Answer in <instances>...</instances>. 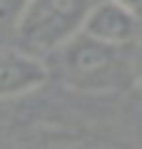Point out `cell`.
I'll list each match as a JSON object with an SVG mask.
<instances>
[{"label":"cell","mask_w":142,"mask_h":149,"mask_svg":"<svg viewBox=\"0 0 142 149\" xmlns=\"http://www.w3.org/2000/svg\"><path fill=\"white\" fill-rule=\"evenodd\" d=\"M115 3L125 5L127 10H132V13H140V3H142V0H115Z\"/></svg>","instance_id":"8992f818"},{"label":"cell","mask_w":142,"mask_h":149,"mask_svg":"<svg viewBox=\"0 0 142 149\" xmlns=\"http://www.w3.org/2000/svg\"><path fill=\"white\" fill-rule=\"evenodd\" d=\"M63 85L80 92H117L137 85V45L115 47L77 32L45 57Z\"/></svg>","instance_id":"6da1fadb"},{"label":"cell","mask_w":142,"mask_h":149,"mask_svg":"<svg viewBox=\"0 0 142 149\" xmlns=\"http://www.w3.org/2000/svg\"><path fill=\"white\" fill-rule=\"evenodd\" d=\"M80 32L105 45L132 47L140 37V15L115 0H97L87 10Z\"/></svg>","instance_id":"3957f363"},{"label":"cell","mask_w":142,"mask_h":149,"mask_svg":"<svg viewBox=\"0 0 142 149\" xmlns=\"http://www.w3.org/2000/svg\"><path fill=\"white\" fill-rule=\"evenodd\" d=\"M25 5H27V0H0V47L8 40H13Z\"/></svg>","instance_id":"5b68a950"},{"label":"cell","mask_w":142,"mask_h":149,"mask_svg":"<svg viewBox=\"0 0 142 149\" xmlns=\"http://www.w3.org/2000/svg\"><path fill=\"white\" fill-rule=\"evenodd\" d=\"M50 77L45 60L18 47H0V100L20 97L45 85Z\"/></svg>","instance_id":"277c9868"},{"label":"cell","mask_w":142,"mask_h":149,"mask_svg":"<svg viewBox=\"0 0 142 149\" xmlns=\"http://www.w3.org/2000/svg\"><path fill=\"white\" fill-rule=\"evenodd\" d=\"M95 0H27L15 27V47L45 60L80 32Z\"/></svg>","instance_id":"7a4b0ae2"}]
</instances>
